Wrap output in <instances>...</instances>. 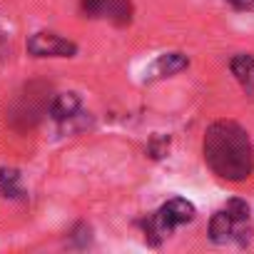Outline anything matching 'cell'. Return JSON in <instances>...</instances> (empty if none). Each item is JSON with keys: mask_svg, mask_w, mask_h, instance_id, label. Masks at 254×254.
Listing matches in <instances>:
<instances>
[{"mask_svg": "<svg viewBox=\"0 0 254 254\" xmlns=\"http://www.w3.org/2000/svg\"><path fill=\"white\" fill-rule=\"evenodd\" d=\"M207 167L227 182H244L254 172V142L234 120H217L207 127L202 140Z\"/></svg>", "mask_w": 254, "mask_h": 254, "instance_id": "6da1fadb", "label": "cell"}, {"mask_svg": "<svg viewBox=\"0 0 254 254\" xmlns=\"http://www.w3.org/2000/svg\"><path fill=\"white\" fill-rule=\"evenodd\" d=\"M197 217V209L190 199L185 197H172L167 199L157 212L147 214L140 224H142V232H145V242L152 244V247H160L177 227L182 224H190L192 219Z\"/></svg>", "mask_w": 254, "mask_h": 254, "instance_id": "7a4b0ae2", "label": "cell"}, {"mask_svg": "<svg viewBox=\"0 0 254 254\" xmlns=\"http://www.w3.org/2000/svg\"><path fill=\"white\" fill-rule=\"evenodd\" d=\"M209 239L214 244L237 242L239 247H247L249 239H252V224L247 219H237L227 207H222L209 219Z\"/></svg>", "mask_w": 254, "mask_h": 254, "instance_id": "3957f363", "label": "cell"}, {"mask_svg": "<svg viewBox=\"0 0 254 254\" xmlns=\"http://www.w3.org/2000/svg\"><path fill=\"white\" fill-rule=\"evenodd\" d=\"M80 10L85 18H102L110 20L117 28H125L132 23V0H80Z\"/></svg>", "mask_w": 254, "mask_h": 254, "instance_id": "277c9868", "label": "cell"}, {"mask_svg": "<svg viewBox=\"0 0 254 254\" xmlns=\"http://www.w3.org/2000/svg\"><path fill=\"white\" fill-rule=\"evenodd\" d=\"M25 48H28V55H33V58H75L77 55V45L53 30L33 33L28 38Z\"/></svg>", "mask_w": 254, "mask_h": 254, "instance_id": "5b68a950", "label": "cell"}, {"mask_svg": "<svg viewBox=\"0 0 254 254\" xmlns=\"http://www.w3.org/2000/svg\"><path fill=\"white\" fill-rule=\"evenodd\" d=\"M48 112H50V117L58 122V125H67V122H72V120H77L80 115H82V100H80V95L77 92H60V95H55L53 100H50V105H48Z\"/></svg>", "mask_w": 254, "mask_h": 254, "instance_id": "8992f818", "label": "cell"}, {"mask_svg": "<svg viewBox=\"0 0 254 254\" xmlns=\"http://www.w3.org/2000/svg\"><path fill=\"white\" fill-rule=\"evenodd\" d=\"M190 67V58L185 53H162L157 55V60L150 65L145 80H162V77H172L182 70Z\"/></svg>", "mask_w": 254, "mask_h": 254, "instance_id": "52a82bcc", "label": "cell"}, {"mask_svg": "<svg viewBox=\"0 0 254 254\" xmlns=\"http://www.w3.org/2000/svg\"><path fill=\"white\" fill-rule=\"evenodd\" d=\"M229 70L234 75V80L239 82V87L247 95H254V55L249 53H237L229 60Z\"/></svg>", "mask_w": 254, "mask_h": 254, "instance_id": "ba28073f", "label": "cell"}, {"mask_svg": "<svg viewBox=\"0 0 254 254\" xmlns=\"http://www.w3.org/2000/svg\"><path fill=\"white\" fill-rule=\"evenodd\" d=\"M0 194L8 199H25L23 175L18 167H0Z\"/></svg>", "mask_w": 254, "mask_h": 254, "instance_id": "9c48e42d", "label": "cell"}, {"mask_svg": "<svg viewBox=\"0 0 254 254\" xmlns=\"http://www.w3.org/2000/svg\"><path fill=\"white\" fill-rule=\"evenodd\" d=\"M167 150H170V137H167V135H155V137L150 140V145H147V152H150L152 160L165 157Z\"/></svg>", "mask_w": 254, "mask_h": 254, "instance_id": "30bf717a", "label": "cell"}, {"mask_svg": "<svg viewBox=\"0 0 254 254\" xmlns=\"http://www.w3.org/2000/svg\"><path fill=\"white\" fill-rule=\"evenodd\" d=\"M90 234H92V229L82 222V224H77V227L70 232V239H80V247H87V244H90V239H92Z\"/></svg>", "mask_w": 254, "mask_h": 254, "instance_id": "8fae6325", "label": "cell"}, {"mask_svg": "<svg viewBox=\"0 0 254 254\" xmlns=\"http://www.w3.org/2000/svg\"><path fill=\"white\" fill-rule=\"evenodd\" d=\"M8 55H10V45H8L5 33L0 30V63H5V60H8Z\"/></svg>", "mask_w": 254, "mask_h": 254, "instance_id": "7c38bea8", "label": "cell"}, {"mask_svg": "<svg viewBox=\"0 0 254 254\" xmlns=\"http://www.w3.org/2000/svg\"><path fill=\"white\" fill-rule=\"evenodd\" d=\"M237 10H254V0H227Z\"/></svg>", "mask_w": 254, "mask_h": 254, "instance_id": "4fadbf2b", "label": "cell"}]
</instances>
